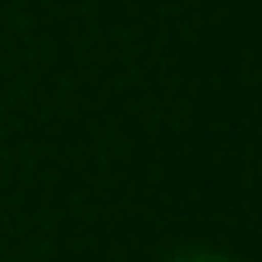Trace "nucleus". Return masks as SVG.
<instances>
[{
    "mask_svg": "<svg viewBox=\"0 0 262 262\" xmlns=\"http://www.w3.org/2000/svg\"><path fill=\"white\" fill-rule=\"evenodd\" d=\"M166 262H239V258H230L221 249H180V253H170Z\"/></svg>",
    "mask_w": 262,
    "mask_h": 262,
    "instance_id": "obj_1",
    "label": "nucleus"
}]
</instances>
